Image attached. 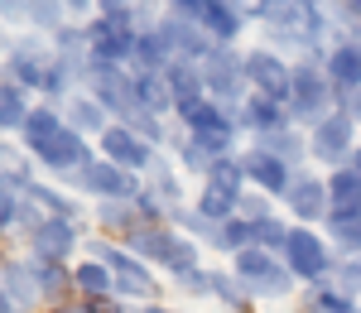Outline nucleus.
<instances>
[{"label":"nucleus","instance_id":"17","mask_svg":"<svg viewBox=\"0 0 361 313\" xmlns=\"http://www.w3.org/2000/svg\"><path fill=\"white\" fill-rule=\"evenodd\" d=\"M87 92H92V97H97L116 121H130V116L140 111V102H135V73H130V68H97V73H92V82H87Z\"/></svg>","mask_w":361,"mask_h":313},{"label":"nucleus","instance_id":"44","mask_svg":"<svg viewBox=\"0 0 361 313\" xmlns=\"http://www.w3.org/2000/svg\"><path fill=\"white\" fill-rule=\"evenodd\" d=\"M121 125H130V130H135L140 140H149L154 149H159V145L169 140V125H164V116H154V111H135L130 121H121Z\"/></svg>","mask_w":361,"mask_h":313},{"label":"nucleus","instance_id":"45","mask_svg":"<svg viewBox=\"0 0 361 313\" xmlns=\"http://www.w3.org/2000/svg\"><path fill=\"white\" fill-rule=\"evenodd\" d=\"M289 222H279V217H265V222H255V246H265V251H275L284 256V246H289Z\"/></svg>","mask_w":361,"mask_h":313},{"label":"nucleus","instance_id":"11","mask_svg":"<svg viewBox=\"0 0 361 313\" xmlns=\"http://www.w3.org/2000/svg\"><path fill=\"white\" fill-rule=\"evenodd\" d=\"M357 135H361L357 116L333 111V116H323V121L308 130V154H313L318 164H328V173L347 169V164H352V154H357V145H361Z\"/></svg>","mask_w":361,"mask_h":313},{"label":"nucleus","instance_id":"27","mask_svg":"<svg viewBox=\"0 0 361 313\" xmlns=\"http://www.w3.org/2000/svg\"><path fill=\"white\" fill-rule=\"evenodd\" d=\"M169 78V92H173V111L178 106H188L197 97H207V82H202V63H188V58H173L164 68Z\"/></svg>","mask_w":361,"mask_h":313},{"label":"nucleus","instance_id":"49","mask_svg":"<svg viewBox=\"0 0 361 313\" xmlns=\"http://www.w3.org/2000/svg\"><path fill=\"white\" fill-rule=\"evenodd\" d=\"M202 10H207V0H164V15H173V20H197L202 25Z\"/></svg>","mask_w":361,"mask_h":313},{"label":"nucleus","instance_id":"24","mask_svg":"<svg viewBox=\"0 0 361 313\" xmlns=\"http://www.w3.org/2000/svg\"><path fill=\"white\" fill-rule=\"evenodd\" d=\"M236 121H241V130H250V140H255V135H270V130H279V125H294L289 111H284V102L260 97V92L246 97V106L236 111Z\"/></svg>","mask_w":361,"mask_h":313},{"label":"nucleus","instance_id":"2","mask_svg":"<svg viewBox=\"0 0 361 313\" xmlns=\"http://www.w3.org/2000/svg\"><path fill=\"white\" fill-rule=\"evenodd\" d=\"M63 68L54 54V39L49 34H10L5 39V82H20L25 92H44L49 97V82H54V73Z\"/></svg>","mask_w":361,"mask_h":313},{"label":"nucleus","instance_id":"37","mask_svg":"<svg viewBox=\"0 0 361 313\" xmlns=\"http://www.w3.org/2000/svg\"><path fill=\"white\" fill-rule=\"evenodd\" d=\"M169 63H173V54H169L164 34L159 29H140V44H135V73H164Z\"/></svg>","mask_w":361,"mask_h":313},{"label":"nucleus","instance_id":"1","mask_svg":"<svg viewBox=\"0 0 361 313\" xmlns=\"http://www.w3.org/2000/svg\"><path fill=\"white\" fill-rule=\"evenodd\" d=\"M20 140H25L29 159H34L39 169H49L54 178H73V173H82L87 164L97 159L92 145H87V135H78V130L63 121V106H54V102L34 106L29 125L20 130Z\"/></svg>","mask_w":361,"mask_h":313},{"label":"nucleus","instance_id":"20","mask_svg":"<svg viewBox=\"0 0 361 313\" xmlns=\"http://www.w3.org/2000/svg\"><path fill=\"white\" fill-rule=\"evenodd\" d=\"M241 164H246L250 188H260V193H270V198H284L289 183H294V173H299V169H289V164H279L275 154H265V149H246Z\"/></svg>","mask_w":361,"mask_h":313},{"label":"nucleus","instance_id":"32","mask_svg":"<svg viewBox=\"0 0 361 313\" xmlns=\"http://www.w3.org/2000/svg\"><path fill=\"white\" fill-rule=\"evenodd\" d=\"M0 299H10V304H20L25 313H34V304H39V285H34V275H29V260H5Z\"/></svg>","mask_w":361,"mask_h":313},{"label":"nucleus","instance_id":"41","mask_svg":"<svg viewBox=\"0 0 361 313\" xmlns=\"http://www.w3.org/2000/svg\"><path fill=\"white\" fill-rule=\"evenodd\" d=\"M207 275H212V294L222 299L226 309L250 313V289L241 285V275H236V270H231V275H226V270H207Z\"/></svg>","mask_w":361,"mask_h":313},{"label":"nucleus","instance_id":"14","mask_svg":"<svg viewBox=\"0 0 361 313\" xmlns=\"http://www.w3.org/2000/svg\"><path fill=\"white\" fill-rule=\"evenodd\" d=\"M97 154H102V159H111V164H121V169H130V173H149L154 164H159V149H154L149 140H140L135 130H130V125H121V121H116L111 130L97 140Z\"/></svg>","mask_w":361,"mask_h":313},{"label":"nucleus","instance_id":"18","mask_svg":"<svg viewBox=\"0 0 361 313\" xmlns=\"http://www.w3.org/2000/svg\"><path fill=\"white\" fill-rule=\"evenodd\" d=\"M78 246H82V236H78V222H68V217H39V227L29 231V256L34 260L68 265Z\"/></svg>","mask_w":361,"mask_h":313},{"label":"nucleus","instance_id":"34","mask_svg":"<svg viewBox=\"0 0 361 313\" xmlns=\"http://www.w3.org/2000/svg\"><path fill=\"white\" fill-rule=\"evenodd\" d=\"M29 116H34V106H29V92L20 82H0V130L5 135H20L29 125Z\"/></svg>","mask_w":361,"mask_h":313},{"label":"nucleus","instance_id":"13","mask_svg":"<svg viewBox=\"0 0 361 313\" xmlns=\"http://www.w3.org/2000/svg\"><path fill=\"white\" fill-rule=\"evenodd\" d=\"M78 193H87V198H97V202H135L140 198V173H130V169H121V164H111V159H92L82 173H73L68 178Z\"/></svg>","mask_w":361,"mask_h":313},{"label":"nucleus","instance_id":"30","mask_svg":"<svg viewBox=\"0 0 361 313\" xmlns=\"http://www.w3.org/2000/svg\"><path fill=\"white\" fill-rule=\"evenodd\" d=\"M73 285H78V294H82V299H116L111 265H102V260H92V256L73 265Z\"/></svg>","mask_w":361,"mask_h":313},{"label":"nucleus","instance_id":"33","mask_svg":"<svg viewBox=\"0 0 361 313\" xmlns=\"http://www.w3.org/2000/svg\"><path fill=\"white\" fill-rule=\"evenodd\" d=\"M20 15H25V29H34V34H49V39H54L58 29L73 20L63 0H20Z\"/></svg>","mask_w":361,"mask_h":313},{"label":"nucleus","instance_id":"36","mask_svg":"<svg viewBox=\"0 0 361 313\" xmlns=\"http://www.w3.org/2000/svg\"><path fill=\"white\" fill-rule=\"evenodd\" d=\"M39 217H44V212L29 202V193H10V188H0V227H5V231H15V227L34 231V227H39Z\"/></svg>","mask_w":361,"mask_h":313},{"label":"nucleus","instance_id":"31","mask_svg":"<svg viewBox=\"0 0 361 313\" xmlns=\"http://www.w3.org/2000/svg\"><path fill=\"white\" fill-rule=\"evenodd\" d=\"M29 202H34L44 217H68V222H78V217H82V202L73 198L68 188H58V183H44V178L29 188Z\"/></svg>","mask_w":361,"mask_h":313},{"label":"nucleus","instance_id":"54","mask_svg":"<svg viewBox=\"0 0 361 313\" xmlns=\"http://www.w3.org/2000/svg\"><path fill=\"white\" fill-rule=\"evenodd\" d=\"M0 313H25L20 304H10V299H0Z\"/></svg>","mask_w":361,"mask_h":313},{"label":"nucleus","instance_id":"48","mask_svg":"<svg viewBox=\"0 0 361 313\" xmlns=\"http://www.w3.org/2000/svg\"><path fill=\"white\" fill-rule=\"evenodd\" d=\"M333 285L347 289V294L357 299V294H361V256H347L342 265H337V280H333Z\"/></svg>","mask_w":361,"mask_h":313},{"label":"nucleus","instance_id":"5","mask_svg":"<svg viewBox=\"0 0 361 313\" xmlns=\"http://www.w3.org/2000/svg\"><path fill=\"white\" fill-rule=\"evenodd\" d=\"M284 111H289L294 125H304V130H313L323 116L337 111V87L328 82L323 63H313V58L294 63V82H289V102H284Z\"/></svg>","mask_w":361,"mask_h":313},{"label":"nucleus","instance_id":"50","mask_svg":"<svg viewBox=\"0 0 361 313\" xmlns=\"http://www.w3.org/2000/svg\"><path fill=\"white\" fill-rule=\"evenodd\" d=\"M130 0H97V15H126Z\"/></svg>","mask_w":361,"mask_h":313},{"label":"nucleus","instance_id":"19","mask_svg":"<svg viewBox=\"0 0 361 313\" xmlns=\"http://www.w3.org/2000/svg\"><path fill=\"white\" fill-rule=\"evenodd\" d=\"M159 34H164L169 54H173V58H188V63H202V58L217 49V44H212V34L197 25V20H173V15H164V20H159Z\"/></svg>","mask_w":361,"mask_h":313},{"label":"nucleus","instance_id":"12","mask_svg":"<svg viewBox=\"0 0 361 313\" xmlns=\"http://www.w3.org/2000/svg\"><path fill=\"white\" fill-rule=\"evenodd\" d=\"M284 265H289V275H294V280H304V285H328V275L337 270L328 236H318L313 227H294V231H289Z\"/></svg>","mask_w":361,"mask_h":313},{"label":"nucleus","instance_id":"55","mask_svg":"<svg viewBox=\"0 0 361 313\" xmlns=\"http://www.w3.org/2000/svg\"><path fill=\"white\" fill-rule=\"evenodd\" d=\"M352 173L361 178V145H357V154H352Z\"/></svg>","mask_w":361,"mask_h":313},{"label":"nucleus","instance_id":"40","mask_svg":"<svg viewBox=\"0 0 361 313\" xmlns=\"http://www.w3.org/2000/svg\"><path fill=\"white\" fill-rule=\"evenodd\" d=\"M212 246H217V251H226V256H241V251H250V246H255V222H246V217H231V222H222V227L212 231Z\"/></svg>","mask_w":361,"mask_h":313},{"label":"nucleus","instance_id":"29","mask_svg":"<svg viewBox=\"0 0 361 313\" xmlns=\"http://www.w3.org/2000/svg\"><path fill=\"white\" fill-rule=\"evenodd\" d=\"M323 236H328V246H333L342 260L361 256V212H328Z\"/></svg>","mask_w":361,"mask_h":313},{"label":"nucleus","instance_id":"4","mask_svg":"<svg viewBox=\"0 0 361 313\" xmlns=\"http://www.w3.org/2000/svg\"><path fill=\"white\" fill-rule=\"evenodd\" d=\"M121 246H126L130 256L149 260V265H164L173 280L188 275V270H202V265H197V241L188 236V231L169 227V222H164V227H135Z\"/></svg>","mask_w":361,"mask_h":313},{"label":"nucleus","instance_id":"10","mask_svg":"<svg viewBox=\"0 0 361 313\" xmlns=\"http://www.w3.org/2000/svg\"><path fill=\"white\" fill-rule=\"evenodd\" d=\"M231 270L241 275V285L250 289V299H284V294L294 289V275H289L284 256L265 251V246H250L241 256H231Z\"/></svg>","mask_w":361,"mask_h":313},{"label":"nucleus","instance_id":"51","mask_svg":"<svg viewBox=\"0 0 361 313\" xmlns=\"http://www.w3.org/2000/svg\"><path fill=\"white\" fill-rule=\"evenodd\" d=\"M68 5V15H87L92 20V10H97V0H63Z\"/></svg>","mask_w":361,"mask_h":313},{"label":"nucleus","instance_id":"21","mask_svg":"<svg viewBox=\"0 0 361 313\" xmlns=\"http://www.w3.org/2000/svg\"><path fill=\"white\" fill-rule=\"evenodd\" d=\"M323 73L337 87V97L361 92V39H337L328 49V58H323Z\"/></svg>","mask_w":361,"mask_h":313},{"label":"nucleus","instance_id":"38","mask_svg":"<svg viewBox=\"0 0 361 313\" xmlns=\"http://www.w3.org/2000/svg\"><path fill=\"white\" fill-rule=\"evenodd\" d=\"M328 202L333 212H361V178L352 173V164L328 173Z\"/></svg>","mask_w":361,"mask_h":313},{"label":"nucleus","instance_id":"28","mask_svg":"<svg viewBox=\"0 0 361 313\" xmlns=\"http://www.w3.org/2000/svg\"><path fill=\"white\" fill-rule=\"evenodd\" d=\"M97 231L106 236V241H126L135 227H145V217H140L135 202H97Z\"/></svg>","mask_w":361,"mask_h":313},{"label":"nucleus","instance_id":"15","mask_svg":"<svg viewBox=\"0 0 361 313\" xmlns=\"http://www.w3.org/2000/svg\"><path fill=\"white\" fill-rule=\"evenodd\" d=\"M246 82L260 97L289 102V82H294V63L275 49H246Z\"/></svg>","mask_w":361,"mask_h":313},{"label":"nucleus","instance_id":"9","mask_svg":"<svg viewBox=\"0 0 361 313\" xmlns=\"http://www.w3.org/2000/svg\"><path fill=\"white\" fill-rule=\"evenodd\" d=\"M92 260H102V265H111L116 275V299H154L159 294V280H154V270H149V260L130 256L121 241H92Z\"/></svg>","mask_w":361,"mask_h":313},{"label":"nucleus","instance_id":"8","mask_svg":"<svg viewBox=\"0 0 361 313\" xmlns=\"http://www.w3.org/2000/svg\"><path fill=\"white\" fill-rule=\"evenodd\" d=\"M87 39H92V58L97 68H130L135 63V44H140V25L135 15H92L87 20Z\"/></svg>","mask_w":361,"mask_h":313},{"label":"nucleus","instance_id":"47","mask_svg":"<svg viewBox=\"0 0 361 313\" xmlns=\"http://www.w3.org/2000/svg\"><path fill=\"white\" fill-rule=\"evenodd\" d=\"M236 217H246V222H265V217H275V207H270V193L250 188L246 198H241V212H236Z\"/></svg>","mask_w":361,"mask_h":313},{"label":"nucleus","instance_id":"42","mask_svg":"<svg viewBox=\"0 0 361 313\" xmlns=\"http://www.w3.org/2000/svg\"><path fill=\"white\" fill-rule=\"evenodd\" d=\"M308 313H361V309H357V299H352L347 289H337L333 280H328V285H313Z\"/></svg>","mask_w":361,"mask_h":313},{"label":"nucleus","instance_id":"7","mask_svg":"<svg viewBox=\"0 0 361 313\" xmlns=\"http://www.w3.org/2000/svg\"><path fill=\"white\" fill-rule=\"evenodd\" d=\"M202 82H207V97L226 106V111L236 116L246 106L250 97V82H246V54H236L231 44H217L212 54L202 58Z\"/></svg>","mask_w":361,"mask_h":313},{"label":"nucleus","instance_id":"6","mask_svg":"<svg viewBox=\"0 0 361 313\" xmlns=\"http://www.w3.org/2000/svg\"><path fill=\"white\" fill-rule=\"evenodd\" d=\"M246 164H241V154H226V159H217L212 164V173L202 178V193H197V212L212 222V227H222V222H231L236 212H241V198H246Z\"/></svg>","mask_w":361,"mask_h":313},{"label":"nucleus","instance_id":"22","mask_svg":"<svg viewBox=\"0 0 361 313\" xmlns=\"http://www.w3.org/2000/svg\"><path fill=\"white\" fill-rule=\"evenodd\" d=\"M63 121H68L78 135H97V140H102V135L116 125V116L106 111V106H102L92 92H73V97L63 102Z\"/></svg>","mask_w":361,"mask_h":313},{"label":"nucleus","instance_id":"46","mask_svg":"<svg viewBox=\"0 0 361 313\" xmlns=\"http://www.w3.org/2000/svg\"><path fill=\"white\" fill-rule=\"evenodd\" d=\"M178 159H183V169H188V173H202V178L212 173V164H217V159H212V154H207L202 145H193L188 135L178 140Z\"/></svg>","mask_w":361,"mask_h":313},{"label":"nucleus","instance_id":"3","mask_svg":"<svg viewBox=\"0 0 361 313\" xmlns=\"http://www.w3.org/2000/svg\"><path fill=\"white\" fill-rule=\"evenodd\" d=\"M178 125H183V135L193 145H202L212 159H226V154H236V140H241V121L226 111V106H217L212 97H197V102H188V106H178Z\"/></svg>","mask_w":361,"mask_h":313},{"label":"nucleus","instance_id":"16","mask_svg":"<svg viewBox=\"0 0 361 313\" xmlns=\"http://www.w3.org/2000/svg\"><path fill=\"white\" fill-rule=\"evenodd\" d=\"M284 207H289L294 227H318V222H328V212H333V202H328V178H318V173H294V183H289V193H284Z\"/></svg>","mask_w":361,"mask_h":313},{"label":"nucleus","instance_id":"39","mask_svg":"<svg viewBox=\"0 0 361 313\" xmlns=\"http://www.w3.org/2000/svg\"><path fill=\"white\" fill-rule=\"evenodd\" d=\"M145 188H149V193H154V198L169 207V217H173V207H183V183H178V173L169 169L164 159H159L154 169L145 173Z\"/></svg>","mask_w":361,"mask_h":313},{"label":"nucleus","instance_id":"52","mask_svg":"<svg viewBox=\"0 0 361 313\" xmlns=\"http://www.w3.org/2000/svg\"><path fill=\"white\" fill-rule=\"evenodd\" d=\"M49 313H92V309H87V299H82V304H54Z\"/></svg>","mask_w":361,"mask_h":313},{"label":"nucleus","instance_id":"43","mask_svg":"<svg viewBox=\"0 0 361 313\" xmlns=\"http://www.w3.org/2000/svg\"><path fill=\"white\" fill-rule=\"evenodd\" d=\"M29 164H34V159H25V154H15V149H5V169H0V188H10V193H29V188L39 183Z\"/></svg>","mask_w":361,"mask_h":313},{"label":"nucleus","instance_id":"56","mask_svg":"<svg viewBox=\"0 0 361 313\" xmlns=\"http://www.w3.org/2000/svg\"><path fill=\"white\" fill-rule=\"evenodd\" d=\"M308 5H323V0H308Z\"/></svg>","mask_w":361,"mask_h":313},{"label":"nucleus","instance_id":"53","mask_svg":"<svg viewBox=\"0 0 361 313\" xmlns=\"http://www.w3.org/2000/svg\"><path fill=\"white\" fill-rule=\"evenodd\" d=\"M135 313H178V309H164V304H145V309H135Z\"/></svg>","mask_w":361,"mask_h":313},{"label":"nucleus","instance_id":"25","mask_svg":"<svg viewBox=\"0 0 361 313\" xmlns=\"http://www.w3.org/2000/svg\"><path fill=\"white\" fill-rule=\"evenodd\" d=\"M29 275H34L39 299H44L49 309H54V304H68V294H78L73 270H68V265H58V260H34V256H29Z\"/></svg>","mask_w":361,"mask_h":313},{"label":"nucleus","instance_id":"26","mask_svg":"<svg viewBox=\"0 0 361 313\" xmlns=\"http://www.w3.org/2000/svg\"><path fill=\"white\" fill-rule=\"evenodd\" d=\"M246 20L250 15L236 0H207V10H202V29L212 34V44H236L241 29H246Z\"/></svg>","mask_w":361,"mask_h":313},{"label":"nucleus","instance_id":"23","mask_svg":"<svg viewBox=\"0 0 361 313\" xmlns=\"http://www.w3.org/2000/svg\"><path fill=\"white\" fill-rule=\"evenodd\" d=\"M250 149L275 154L279 164H289V169H299L304 159H313V154H308V130L304 125H279V130H270V135H255Z\"/></svg>","mask_w":361,"mask_h":313},{"label":"nucleus","instance_id":"35","mask_svg":"<svg viewBox=\"0 0 361 313\" xmlns=\"http://www.w3.org/2000/svg\"><path fill=\"white\" fill-rule=\"evenodd\" d=\"M130 73H135V68H130ZM135 102H140V111L169 116V111H173V92H169V78H164V73H135Z\"/></svg>","mask_w":361,"mask_h":313}]
</instances>
